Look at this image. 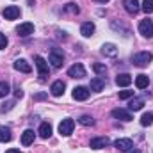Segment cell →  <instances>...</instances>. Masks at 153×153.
Masks as SVG:
<instances>
[{
	"instance_id": "obj_1",
	"label": "cell",
	"mask_w": 153,
	"mask_h": 153,
	"mask_svg": "<svg viewBox=\"0 0 153 153\" xmlns=\"http://www.w3.org/2000/svg\"><path fill=\"white\" fill-rule=\"evenodd\" d=\"M152 61H153L152 52H139V53H135V55L132 57V62H134V66H137V68H144V66H148Z\"/></svg>"
},
{
	"instance_id": "obj_2",
	"label": "cell",
	"mask_w": 153,
	"mask_h": 153,
	"mask_svg": "<svg viewBox=\"0 0 153 153\" xmlns=\"http://www.w3.org/2000/svg\"><path fill=\"white\" fill-rule=\"evenodd\" d=\"M48 62H50L53 68H61L62 62H64V53H62V50L52 48V52H50V55H48Z\"/></svg>"
},
{
	"instance_id": "obj_3",
	"label": "cell",
	"mask_w": 153,
	"mask_h": 153,
	"mask_svg": "<svg viewBox=\"0 0 153 153\" xmlns=\"http://www.w3.org/2000/svg\"><path fill=\"white\" fill-rule=\"evenodd\" d=\"M73 128H75V121H73L71 117H66V119H62V121L59 123V134L64 135V137L71 135V134H73Z\"/></svg>"
},
{
	"instance_id": "obj_4",
	"label": "cell",
	"mask_w": 153,
	"mask_h": 153,
	"mask_svg": "<svg viewBox=\"0 0 153 153\" xmlns=\"http://www.w3.org/2000/svg\"><path fill=\"white\" fill-rule=\"evenodd\" d=\"M34 61H36V68H38L39 78L46 80V76H48V62H46V59H43L41 55H36Z\"/></svg>"
},
{
	"instance_id": "obj_5",
	"label": "cell",
	"mask_w": 153,
	"mask_h": 153,
	"mask_svg": "<svg viewBox=\"0 0 153 153\" xmlns=\"http://www.w3.org/2000/svg\"><path fill=\"white\" fill-rule=\"evenodd\" d=\"M139 32L144 36V38H152L153 36V22L152 20H141V23H139Z\"/></svg>"
},
{
	"instance_id": "obj_6",
	"label": "cell",
	"mask_w": 153,
	"mask_h": 153,
	"mask_svg": "<svg viewBox=\"0 0 153 153\" xmlns=\"http://www.w3.org/2000/svg\"><path fill=\"white\" fill-rule=\"evenodd\" d=\"M16 32H18V36H20V38H27V36L34 34V25H32L30 22L20 23V25L16 27Z\"/></svg>"
},
{
	"instance_id": "obj_7",
	"label": "cell",
	"mask_w": 153,
	"mask_h": 153,
	"mask_svg": "<svg viewBox=\"0 0 153 153\" xmlns=\"http://www.w3.org/2000/svg\"><path fill=\"white\" fill-rule=\"evenodd\" d=\"M109 144H111V139L109 137H94L89 143L91 150H102V148H107Z\"/></svg>"
},
{
	"instance_id": "obj_8",
	"label": "cell",
	"mask_w": 153,
	"mask_h": 153,
	"mask_svg": "<svg viewBox=\"0 0 153 153\" xmlns=\"http://www.w3.org/2000/svg\"><path fill=\"white\" fill-rule=\"evenodd\" d=\"M89 94H91V89L89 87H84V85H78L73 89V98L78 100V102H84V100H87L89 98Z\"/></svg>"
},
{
	"instance_id": "obj_9",
	"label": "cell",
	"mask_w": 153,
	"mask_h": 153,
	"mask_svg": "<svg viewBox=\"0 0 153 153\" xmlns=\"http://www.w3.org/2000/svg\"><path fill=\"white\" fill-rule=\"evenodd\" d=\"M68 76H71V78H84L85 76V68L80 62H76V64H73L68 70Z\"/></svg>"
},
{
	"instance_id": "obj_10",
	"label": "cell",
	"mask_w": 153,
	"mask_h": 153,
	"mask_svg": "<svg viewBox=\"0 0 153 153\" xmlns=\"http://www.w3.org/2000/svg\"><path fill=\"white\" fill-rule=\"evenodd\" d=\"M123 5H125V9H126L128 14H137L141 11L139 0H123Z\"/></svg>"
},
{
	"instance_id": "obj_11",
	"label": "cell",
	"mask_w": 153,
	"mask_h": 153,
	"mask_svg": "<svg viewBox=\"0 0 153 153\" xmlns=\"http://www.w3.org/2000/svg\"><path fill=\"white\" fill-rule=\"evenodd\" d=\"M2 14H4L5 20H16V18L20 16V7H16V5H7V7L2 11Z\"/></svg>"
},
{
	"instance_id": "obj_12",
	"label": "cell",
	"mask_w": 153,
	"mask_h": 153,
	"mask_svg": "<svg viewBox=\"0 0 153 153\" xmlns=\"http://www.w3.org/2000/svg\"><path fill=\"white\" fill-rule=\"evenodd\" d=\"M114 146L119 150V152H130L132 148H134V143H132V139H117L114 141Z\"/></svg>"
},
{
	"instance_id": "obj_13",
	"label": "cell",
	"mask_w": 153,
	"mask_h": 153,
	"mask_svg": "<svg viewBox=\"0 0 153 153\" xmlns=\"http://www.w3.org/2000/svg\"><path fill=\"white\" fill-rule=\"evenodd\" d=\"M112 117L121 119V121H132V119H134V117H132V112L126 111V109H114V111H112Z\"/></svg>"
},
{
	"instance_id": "obj_14",
	"label": "cell",
	"mask_w": 153,
	"mask_h": 153,
	"mask_svg": "<svg viewBox=\"0 0 153 153\" xmlns=\"http://www.w3.org/2000/svg\"><path fill=\"white\" fill-rule=\"evenodd\" d=\"M13 66H14V70L22 71V73H30V71H32V66H30L25 59H16Z\"/></svg>"
},
{
	"instance_id": "obj_15",
	"label": "cell",
	"mask_w": 153,
	"mask_h": 153,
	"mask_svg": "<svg viewBox=\"0 0 153 153\" xmlns=\"http://www.w3.org/2000/svg\"><path fill=\"white\" fill-rule=\"evenodd\" d=\"M64 89H66V84L62 80H55L52 84V87H50V93L53 96H61V94H64Z\"/></svg>"
},
{
	"instance_id": "obj_16",
	"label": "cell",
	"mask_w": 153,
	"mask_h": 153,
	"mask_svg": "<svg viewBox=\"0 0 153 153\" xmlns=\"http://www.w3.org/2000/svg\"><path fill=\"white\" fill-rule=\"evenodd\" d=\"M80 34H82L84 38H91V36L94 34V23H93V22H85V23H82V27H80Z\"/></svg>"
},
{
	"instance_id": "obj_17",
	"label": "cell",
	"mask_w": 153,
	"mask_h": 153,
	"mask_svg": "<svg viewBox=\"0 0 153 153\" xmlns=\"http://www.w3.org/2000/svg\"><path fill=\"white\" fill-rule=\"evenodd\" d=\"M103 87H105V80H103V78H100V76H96V78H91V84H89V89H91V91H94V93H100Z\"/></svg>"
},
{
	"instance_id": "obj_18",
	"label": "cell",
	"mask_w": 153,
	"mask_h": 153,
	"mask_svg": "<svg viewBox=\"0 0 153 153\" xmlns=\"http://www.w3.org/2000/svg\"><path fill=\"white\" fill-rule=\"evenodd\" d=\"M102 53H103L105 57H116V55H117V48H116L114 43H105V45L102 46Z\"/></svg>"
},
{
	"instance_id": "obj_19",
	"label": "cell",
	"mask_w": 153,
	"mask_h": 153,
	"mask_svg": "<svg viewBox=\"0 0 153 153\" xmlns=\"http://www.w3.org/2000/svg\"><path fill=\"white\" fill-rule=\"evenodd\" d=\"M143 105H144V100L143 98H132L130 100V103H128V111L130 112H137V111H141L143 109Z\"/></svg>"
},
{
	"instance_id": "obj_20",
	"label": "cell",
	"mask_w": 153,
	"mask_h": 153,
	"mask_svg": "<svg viewBox=\"0 0 153 153\" xmlns=\"http://www.w3.org/2000/svg\"><path fill=\"white\" fill-rule=\"evenodd\" d=\"M116 84L119 85V87H128L130 84H132V75H128V73H121V75L116 76Z\"/></svg>"
},
{
	"instance_id": "obj_21",
	"label": "cell",
	"mask_w": 153,
	"mask_h": 153,
	"mask_svg": "<svg viewBox=\"0 0 153 153\" xmlns=\"http://www.w3.org/2000/svg\"><path fill=\"white\" fill-rule=\"evenodd\" d=\"M34 137H36L34 130H25V132L22 134V144H23V146H30V144L34 143Z\"/></svg>"
},
{
	"instance_id": "obj_22",
	"label": "cell",
	"mask_w": 153,
	"mask_h": 153,
	"mask_svg": "<svg viewBox=\"0 0 153 153\" xmlns=\"http://www.w3.org/2000/svg\"><path fill=\"white\" fill-rule=\"evenodd\" d=\"M148 84H150V78H148V75L141 73V75L135 76V87H137V89H146V87H148Z\"/></svg>"
},
{
	"instance_id": "obj_23",
	"label": "cell",
	"mask_w": 153,
	"mask_h": 153,
	"mask_svg": "<svg viewBox=\"0 0 153 153\" xmlns=\"http://www.w3.org/2000/svg\"><path fill=\"white\" fill-rule=\"evenodd\" d=\"M38 134L43 137V139H48V137L52 135V125H50V123H41Z\"/></svg>"
},
{
	"instance_id": "obj_24",
	"label": "cell",
	"mask_w": 153,
	"mask_h": 153,
	"mask_svg": "<svg viewBox=\"0 0 153 153\" xmlns=\"http://www.w3.org/2000/svg\"><path fill=\"white\" fill-rule=\"evenodd\" d=\"M13 139V135H11V128L9 126H0V143H9Z\"/></svg>"
},
{
	"instance_id": "obj_25",
	"label": "cell",
	"mask_w": 153,
	"mask_h": 153,
	"mask_svg": "<svg viewBox=\"0 0 153 153\" xmlns=\"http://www.w3.org/2000/svg\"><path fill=\"white\" fill-rule=\"evenodd\" d=\"M153 123V112H144L141 116V125L143 126H150Z\"/></svg>"
},
{
	"instance_id": "obj_26",
	"label": "cell",
	"mask_w": 153,
	"mask_h": 153,
	"mask_svg": "<svg viewBox=\"0 0 153 153\" xmlns=\"http://www.w3.org/2000/svg\"><path fill=\"white\" fill-rule=\"evenodd\" d=\"M78 123H80V125H84V126H93V125H94V119H93L91 116L84 114V116H80V117H78Z\"/></svg>"
},
{
	"instance_id": "obj_27",
	"label": "cell",
	"mask_w": 153,
	"mask_h": 153,
	"mask_svg": "<svg viewBox=\"0 0 153 153\" xmlns=\"http://www.w3.org/2000/svg\"><path fill=\"white\" fill-rule=\"evenodd\" d=\"M64 11H66V13H71V14H78V13H80V7L76 5L75 2H70V4H66Z\"/></svg>"
},
{
	"instance_id": "obj_28",
	"label": "cell",
	"mask_w": 153,
	"mask_h": 153,
	"mask_svg": "<svg viewBox=\"0 0 153 153\" xmlns=\"http://www.w3.org/2000/svg\"><path fill=\"white\" fill-rule=\"evenodd\" d=\"M141 9H143L146 14H152V13H153V0H143Z\"/></svg>"
},
{
	"instance_id": "obj_29",
	"label": "cell",
	"mask_w": 153,
	"mask_h": 153,
	"mask_svg": "<svg viewBox=\"0 0 153 153\" xmlns=\"http://www.w3.org/2000/svg\"><path fill=\"white\" fill-rule=\"evenodd\" d=\"M93 70H94V73H98V75H105V73H107V66H105V64H100V62L93 64Z\"/></svg>"
},
{
	"instance_id": "obj_30",
	"label": "cell",
	"mask_w": 153,
	"mask_h": 153,
	"mask_svg": "<svg viewBox=\"0 0 153 153\" xmlns=\"http://www.w3.org/2000/svg\"><path fill=\"white\" fill-rule=\"evenodd\" d=\"M9 94V84L7 82H0V98H5Z\"/></svg>"
},
{
	"instance_id": "obj_31",
	"label": "cell",
	"mask_w": 153,
	"mask_h": 153,
	"mask_svg": "<svg viewBox=\"0 0 153 153\" xmlns=\"http://www.w3.org/2000/svg\"><path fill=\"white\" fill-rule=\"evenodd\" d=\"M134 98V91H119V100H130Z\"/></svg>"
},
{
	"instance_id": "obj_32",
	"label": "cell",
	"mask_w": 153,
	"mask_h": 153,
	"mask_svg": "<svg viewBox=\"0 0 153 153\" xmlns=\"http://www.w3.org/2000/svg\"><path fill=\"white\" fill-rule=\"evenodd\" d=\"M5 46H7V38L4 32H0V50H4Z\"/></svg>"
},
{
	"instance_id": "obj_33",
	"label": "cell",
	"mask_w": 153,
	"mask_h": 153,
	"mask_svg": "<svg viewBox=\"0 0 153 153\" xmlns=\"http://www.w3.org/2000/svg\"><path fill=\"white\" fill-rule=\"evenodd\" d=\"M14 94H16V98H22V96H23V91H22V89H18Z\"/></svg>"
},
{
	"instance_id": "obj_34",
	"label": "cell",
	"mask_w": 153,
	"mask_h": 153,
	"mask_svg": "<svg viewBox=\"0 0 153 153\" xmlns=\"http://www.w3.org/2000/svg\"><path fill=\"white\" fill-rule=\"evenodd\" d=\"M5 153H20V150L18 148H11V150H7Z\"/></svg>"
},
{
	"instance_id": "obj_35",
	"label": "cell",
	"mask_w": 153,
	"mask_h": 153,
	"mask_svg": "<svg viewBox=\"0 0 153 153\" xmlns=\"http://www.w3.org/2000/svg\"><path fill=\"white\" fill-rule=\"evenodd\" d=\"M94 2H100V4H107L109 0H94Z\"/></svg>"
},
{
	"instance_id": "obj_36",
	"label": "cell",
	"mask_w": 153,
	"mask_h": 153,
	"mask_svg": "<svg viewBox=\"0 0 153 153\" xmlns=\"http://www.w3.org/2000/svg\"><path fill=\"white\" fill-rule=\"evenodd\" d=\"M128 153H141V152H139V150H130Z\"/></svg>"
}]
</instances>
